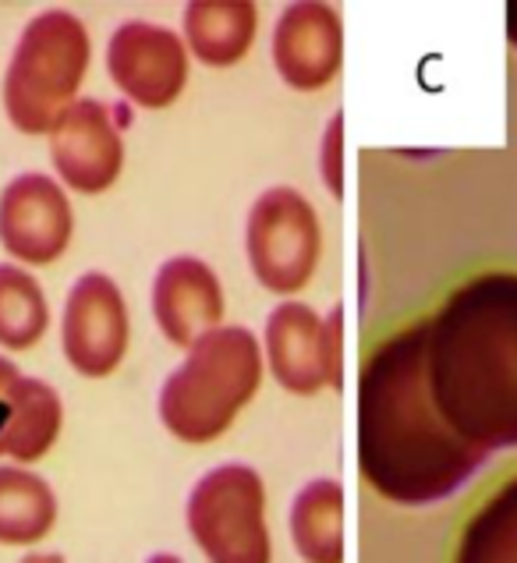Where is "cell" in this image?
<instances>
[{
    "instance_id": "ba28073f",
    "label": "cell",
    "mask_w": 517,
    "mask_h": 563,
    "mask_svg": "<svg viewBox=\"0 0 517 563\" xmlns=\"http://www.w3.org/2000/svg\"><path fill=\"white\" fill-rule=\"evenodd\" d=\"M64 358L86 379H103L128 355V305L107 273H82L68 291L61 319Z\"/></svg>"
},
{
    "instance_id": "5b68a950",
    "label": "cell",
    "mask_w": 517,
    "mask_h": 563,
    "mask_svg": "<svg viewBox=\"0 0 517 563\" xmlns=\"http://www.w3.org/2000/svg\"><path fill=\"white\" fill-rule=\"evenodd\" d=\"M185 521L209 563H273L266 486L249 464L206 472L188 496Z\"/></svg>"
},
{
    "instance_id": "d6986e66",
    "label": "cell",
    "mask_w": 517,
    "mask_h": 563,
    "mask_svg": "<svg viewBox=\"0 0 517 563\" xmlns=\"http://www.w3.org/2000/svg\"><path fill=\"white\" fill-rule=\"evenodd\" d=\"M51 327V305L40 280L25 266L0 263V347L29 351Z\"/></svg>"
},
{
    "instance_id": "ffe728a7",
    "label": "cell",
    "mask_w": 517,
    "mask_h": 563,
    "mask_svg": "<svg viewBox=\"0 0 517 563\" xmlns=\"http://www.w3.org/2000/svg\"><path fill=\"white\" fill-rule=\"evenodd\" d=\"M344 114H333L319 146V174L337 199L344 196Z\"/></svg>"
},
{
    "instance_id": "8fae6325",
    "label": "cell",
    "mask_w": 517,
    "mask_h": 563,
    "mask_svg": "<svg viewBox=\"0 0 517 563\" xmlns=\"http://www.w3.org/2000/svg\"><path fill=\"white\" fill-rule=\"evenodd\" d=\"M51 159L61 185L78 196H103L124 167V142L110 107L75 100L51 132Z\"/></svg>"
},
{
    "instance_id": "9c48e42d",
    "label": "cell",
    "mask_w": 517,
    "mask_h": 563,
    "mask_svg": "<svg viewBox=\"0 0 517 563\" xmlns=\"http://www.w3.org/2000/svg\"><path fill=\"white\" fill-rule=\"evenodd\" d=\"M107 71L128 100L164 110L188 82V46L177 32L153 22H124L107 43Z\"/></svg>"
},
{
    "instance_id": "44dd1931",
    "label": "cell",
    "mask_w": 517,
    "mask_h": 563,
    "mask_svg": "<svg viewBox=\"0 0 517 563\" xmlns=\"http://www.w3.org/2000/svg\"><path fill=\"white\" fill-rule=\"evenodd\" d=\"M507 40L517 51V0H514V4H507Z\"/></svg>"
},
{
    "instance_id": "603a6c76",
    "label": "cell",
    "mask_w": 517,
    "mask_h": 563,
    "mask_svg": "<svg viewBox=\"0 0 517 563\" xmlns=\"http://www.w3.org/2000/svg\"><path fill=\"white\" fill-rule=\"evenodd\" d=\"M145 563H185L182 556H174V553H153Z\"/></svg>"
},
{
    "instance_id": "30bf717a",
    "label": "cell",
    "mask_w": 517,
    "mask_h": 563,
    "mask_svg": "<svg viewBox=\"0 0 517 563\" xmlns=\"http://www.w3.org/2000/svg\"><path fill=\"white\" fill-rule=\"evenodd\" d=\"M75 213L61 181L46 174H19L0 191V249L14 263L51 266L72 245Z\"/></svg>"
},
{
    "instance_id": "7402d4cb",
    "label": "cell",
    "mask_w": 517,
    "mask_h": 563,
    "mask_svg": "<svg viewBox=\"0 0 517 563\" xmlns=\"http://www.w3.org/2000/svg\"><path fill=\"white\" fill-rule=\"evenodd\" d=\"M19 563H68L61 553H25Z\"/></svg>"
},
{
    "instance_id": "52a82bcc",
    "label": "cell",
    "mask_w": 517,
    "mask_h": 563,
    "mask_svg": "<svg viewBox=\"0 0 517 563\" xmlns=\"http://www.w3.org/2000/svg\"><path fill=\"white\" fill-rule=\"evenodd\" d=\"M344 312L322 319L305 301H280L266 319V365L287 394L312 397L322 386H341Z\"/></svg>"
},
{
    "instance_id": "7a4b0ae2",
    "label": "cell",
    "mask_w": 517,
    "mask_h": 563,
    "mask_svg": "<svg viewBox=\"0 0 517 563\" xmlns=\"http://www.w3.org/2000/svg\"><path fill=\"white\" fill-rule=\"evenodd\" d=\"M426 390L482 454L517 446V273H479L426 319Z\"/></svg>"
},
{
    "instance_id": "277c9868",
    "label": "cell",
    "mask_w": 517,
    "mask_h": 563,
    "mask_svg": "<svg viewBox=\"0 0 517 563\" xmlns=\"http://www.w3.org/2000/svg\"><path fill=\"white\" fill-rule=\"evenodd\" d=\"M89 54V32L72 11H43L22 29L4 75V110L14 132H54L64 110L78 100Z\"/></svg>"
},
{
    "instance_id": "9a60e30c",
    "label": "cell",
    "mask_w": 517,
    "mask_h": 563,
    "mask_svg": "<svg viewBox=\"0 0 517 563\" xmlns=\"http://www.w3.org/2000/svg\"><path fill=\"white\" fill-rule=\"evenodd\" d=\"M255 40V4L249 0H191L185 8V46L209 68H231Z\"/></svg>"
},
{
    "instance_id": "6da1fadb",
    "label": "cell",
    "mask_w": 517,
    "mask_h": 563,
    "mask_svg": "<svg viewBox=\"0 0 517 563\" xmlns=\"http://www.w3.org/2000/svg\"><path fill=\"white\" fill-rule=\"evenodd\" d=\"M490 461L464 443L426 390V319L380 341L359 373V468L397 507H432Z\"/></svg>"
},
{
    "instance_id": "2e32d148",
    "label": "cell",
    "mask_w": 517,
    "mask_h": 563,
    "mask_svg": "<svg viewBox=\"0 0 517 563\" xmlns=\"http://www.w3.org/2000/svg\"><path fill=\"white\" fill-rule=\"evenodd\" d=\"M290 542L305 563H344V489L337 478H312L287 514Z\"/></svg>"
},
{
    "instance_id": "8992f818",
    "label": "cell",
    "mask_w": 517,
    "mask_h": 563,
    "mask_svg": "<svg viewBox=\"0 0 517 563\" xmlns=\"http://www.w3.org/2000/svg\"><path fill=\"white\" fill-rule=\"evenodd\" d=\"M245 249L255 280L273 295H295L312 280L322 231L312 202L298 188H266L249 209Z\"/></svg>"
},
{
    "instance_id": "5bb4252c",
    "label": "cell",
    "mask_w": 517,
    "mask_h": 563,
    "mask_svg": "<svg viewBox=\"0 0 517 563\" xmlns=\"http://www.w3.org/2000/svg\"><path fill=\"white\" fill-rule=\"evenodd\" d=\"M0 461H11L25 468L36 464L54 450L61 426H64V405L51 383L22 376L11 358L0 355Z\"/></svg>"
},
{
    "instance_id": "7c38bea8",
    "label": "cell",
    "mask_w": 517,
    "mask_h": 563,
    "mask_svg": "<svg viewBox=\"0 0 517 563\" xmlns=\"http://www.w3.org/2000/svg\"><path fill=\"white\" fill-rule=\"evenodd\" d=\"M344 60V29L333 4H287L273 29V64L298 92L327 89Z\"/></svg>"
},
{
    "instance_id": "ac0fdd59",
    "label": "cell",
    "mask_w": 517,
    "mask_h": 563,
    "mask_svg": "<svg viewBox=\"0 0 517 563\" xmlns=\"http://www.w3.org/2000/svg\"><path fill=\"white\" fill-rule=\"evenodd\" d=\"M454 563H517V475L493 489L464 521Z\"/></svg>"
},
{
    "instance_id": "e0dca14e",
    "label": "cell",
    "mask_w": 517,
    "mask_h": 563,
    "mask_svg": "<svg viewBox=\"0 0 517 563\" xmlns=\"http://www.w3.org/2000/svg\"><path fill=\"white\" fill-rule=\"evenodd\" d=\"M57 525V496L51 482L19 464H0V545L29 550Z\"/></svg>"
},
{
    "instance_id": "4fadbf2b",
    "label": "cell",
    "mask_w": 517,
    "mask_h": 563,
    "mask_svg": "<svg viewBox=\"0 0 517 563\" xmlns=\"http://www.w3.org/2000/svg\"><path fill=\"white\" fill-rule=\"evenodd\" d=\"M153 319L174 347H191L223 327V287L202 260L177 255L156 269Z\"/></svg>"
},
{
    "instance_id": "3957f363",
    "label": "cell",
    "mask_w": 517,
    "mask_h": 563,
    "mask_svg": "<svg viewBox=\"0 0 517 563\" xmlns=\"http://www.w3.org/2000/svg\"><path fill=\"white\" fill-rule=\"evenodd\" d=\"M263 383V347L249 327H220L188 347L160 390V422L182 443H213Z\"/></svg>"
}]
</instances>
